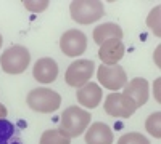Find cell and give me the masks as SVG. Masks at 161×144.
Returning a JSON list of instances; mask_svg holds the SVG:
<instances>
[{
	"label": "cell",
	"instance_id": "obj_1",
	"mask_svg": "<svg viewBox=\"0 0 161 144\" xmlns=\"http://www.w3.org/2000/svg\"><path fill=\"white\" fill-rule=\"evenodd\" d=\"M90 114L77 106L66 107L61 114L60 132L68 138H77L86 132V128L90 123Z\"/></svg>",
	"mask_w": 161,
	"mask_h": 144
},
{
	"label": "cell",
	"instance_id": "obj_2",
	"mask_svg": "<svg viewBox=\"0 0 161 144\" xmlns=\"http://www.w3.org/2000/svg\"><path fill=\"white\" fill-rule=\"evenodd\" d=\"M71 18L79 24H90L105 15V7L100 0H74L69 5Z\"/></svg>",
	"mask_w": 161,
	"mask_h": 144
},
{
	"label": "cell",
	"instance_id": "obj_3",
	"mask_svg": "<svg viewBox=\"0 0 161 144\" xmlns=\"http://www.w3.org/2000/svg\"><path fill=\"white\" fill-rule=\"evenodd\" d=\"M31 62V55L26 47L23 45H13L3 51L0 56V66L7 74H21Z\"/></svg>",
	"mask_w": 161,
	"mask_h": 144
},
{
	"label": "cell",
	"instance_id": "obj_4",
	"mask_svg": "<svg viewBox=\"0 0 161 144\" xmlns=\"http://www.w3.org/2000/svg\"><path fill=\"white\" fill-rule=\"evenodd\" d=\"M28 106L36 112H55L61 106V96L50 88H36L28 95Z\"/></svg>",
	"mask_w": 161,
	"mask_h": 144
},
{
	"label": "cell",
	"instance_id": "obj_5",
	"mask_svg": "<svg viewBox=\"0 0 161 144\" xmlns=\"http://www.w3.org/2000/svg\"><path fill=\"white\" fill-rule=\"evenodd\" d=\"M105 112L118 117V119H129V117L137 111V104L132 98L123 95V93H110L105 99Z\"/></svg>",
	"mask_w": 161,
	"mask_h": 144
},
{
	"label": "cell",
	"instance_id": "obj_6",
	"mask_svg": "<svg viewBox=\"0 0 161 144\" xmlns=\"http://www.w3.org/2000/svg\"><path fill=\"white\" fill-rule=\"evenodd\" d=\"M93 67H95V64L90 59H77V61L71 62L68 71H66V75H64L66 83L74 88L84 87L92 78Z\"/></svg>",
	"mask_w": 161,
	"mask_h": 144
},
{
	"label": "cell",
	"instance_id": "obj_7",
	"mask_svg": "<svg viewBox=\"0 0 161 144\" xmlns=\"http://www.w3.org/2000/svg\"><path fill=\"white\" fill-rule=\"evenodd\" d=\"M97 77H98V82L111 91L124 88L127 83L126 71L121 66H118V64H114V66H105V64H102L97 71Z\"/></svg>",
	"mask_w": 161,
	"mask_h": 144
},
{
	"label": "cell",
	"instance_id": "obj_8",
	"mask_svg": "<svg viewBox=\"0 0 161 144\" xmlns=\"http://www.w3.org/2000/svg\"><path fill=\"white\" fill-rule=\"evenodd\" d=\"M60 48L66 56L76 58L79 55H82L86 48H87V37L77 31V29H71L66 31L61 38H60Z\"/></svg>",
	"mask_w": 161,
	"mask_h": 144
},
{
	"label": "cell",
	"instance_id": "obj_9",
	"mask_svg": "<svg viewBox=\"0 0 161 144\" xmlns=\"http://www.w3.org/2000/svg\"><path fill=\"white\" fill-rule=\"evenodd\" d=\"M124 51L126 48L123 42L118 40V38H110V40L100 45L98 58L102 59V64H105V66H114V64H118V61L123 59Z\"/></svg>",
	"mask_w": 161,
	"mask_h": 144
},
{
	"label": "cell",
	"instance_id": "obj_10",
	"mask_svg": "<svg viewBox=\"0 0 161 144\" xmlns=\"http://www.w3.org/2000/svg\"><path fill=\"white\" fill-rule=\"evenodd\" d=\"M34 78L40 83H52L58 77V64L52 58H42L34 64Z\"/></svg>",
	"mask_w": 161,
	"mask_h": 144
},
{
	"label": "cell",
	"instance_id": "obj_11",
	"mask_svg": "<svg viewBox=\"0 0 161 144\" xmlns=\"http://www.w3.org/2000/svg\"><path fill=\"white\" fill-rule=\"evenodd\" d=\"M76 98H77V102L80 106H84L87 109H93V107H97L102 101V88L93 82L86 83L84 87H80L77 90Z\"/></svg>",
	"mask_w": 161,
	"mask_h": 144
},
{
	"label": "cell",
	"instance_id": "obj_12",
	"mask_svg": "<svg viewBox=\"0 0 161 144\" xmlns=\"http://www.w3.org/2000/svg\"><path fill=\"white\" fill-rule=\"evenodd\" d=\"M123 95L132 98L134 101H136L137 107H140L148 101V82H147L145 78H140V77L134 78V80H130L129 83H126Z\"/></svg>",
	"mask_w": 161,
	"mask_h": 144
},
{
	"label": "cell",
	"instance_id": "obj_13",
	"mask_svg": "<svg viewBox=\"0 0 161 144\" xmlns=\"http://www.w3.org/2000/svg\"><path fill=\"white\" fill-rule=\"evenodd\" d=\"M113 132L111 128L102 123V122H95L92 123L90 128L86 132V142L87 144H113Z\"/></svg>",
	"mask_w": 161,
	"mask_h": 144
},
{
	"label": "cell",
	"instance_id": "obj_14",
	"mask_svg": "<svg viewBox=\"0 0 161 144\" xmlns=\"http://www.w3.org/2000/svg\"><path fill=\"white\" fill-rule=\"evenodd\" d=\"M123 35H124L123 29H121L118 24H113V22L100 24L93 29V40H95L97 45L105 43L106 40H110V38H118V40H121Z\"/></svg>",
	"mask_w": 161,
	"mask_h": 144
},
{
	"label": "cell",
	"instance_id": "obj_15",
	"mask_svg": "<svg viewBox=\"0 0 161 144\" xmlns=\"http://www.w3.org/2000/svg\"><path fill=\"white\" fill-rule=\"evenodd\" d=\"M0 144H24L18 127L7 119H0Z\"/></svg>",
	"mask_w": 161,
	"mask_h": 144
},
{
	"label": "cell",
	"instance_id": "obj_16",
	"mask_svg": "<svg viewBox=\"0 0 161 144\" xmlns=\"http://www.w3.org/2000/svg\"><path fill=\"white\" fill-rule=\"evenodd\" d=\"M71 138L64 136L60 130H47L40 136V144H71Z\"/></svg>",
	"mask_w": 161,
	"mask_h": 144
},
{
	"label": "cell",
	"instance_id": "obj_17",
	"mask_svg": "<svg viewBox=\"0 0 161 144\" xmlns=\"http://www.w3.org/2000/svg\"><path fill=\"white\" fill-rule=\"evenodd\" d=\"M159 119H161V114L155 112V114H152L148 119H147V123H145L147 132H148L152 136H155V138H161V125H159L161 120Z\"/></svg>",
	"mask_w": 161,
	"mask_h": 144
},
{
	"label": "cell",
	"instance_id": "obj_18",
	"mask_svg": "<svg viewBox=\"0 0 161 144\" xmlns=\"http://www.w3.org/2000/svg\"><path fill=\"white\" fill-rule=\"evenodd\" d=\"M118 144H150V141L140 133H126L119 138Z\"/></svg>",
	"mask_w": 161,
	"mask_h": 144
},
{
	"label": "cell",
	"instance_id": "obj_19",
	"mask_svg": "<svg viewBox=\"0 0 161 144\" xmlns=\"http://www.w3.org/2000/svg\"><path fill=\"white\" fill-rule=\"evenodd\" d=\"M159 11H161V7L153 8L152 13H150V16H148V19H147V24H148V27L155 32L156 37L161 35V32H159Z\"/></svg>",
	"mask_w": 161,
	"mask_h": 144
},
{
	"label": "cell",
	"instance_id": "obj_20",
	"mask_svg": "<svg viewBox=\"0 0 161 144\" xmlns=\"http://www.w3.org/2000/svg\"><path fill=\"white\" fill-rule=\"evenodd\" d=\"M48 3H50L48 0H24V2H23V5L26 7V10L34 11V13H40V11L47 10Z\"/></svg>",
	"mask_w": 161,
	"mask_h": 144
},
{
	"label": "cell",
	"instance_id": "obj_21",
	"mask_svg": "<svg viewBox=\"0 0 161 144\" xmlns=\"http://www.w3.org/2000/svg\"><path fill=\"white\" fill-rule=\"evenodd\" d=\"M7 115H8V111H7V107L3 106L2 102H0V119H7Z\"/></svg>",
	"mask_w": 161,
	"mask_h": 144
},
{
	"label": "cell",
	"instance_id": "obj_22",
	"mask_svg": "<svg viewBox=\"0 0 161 144\" xmlns=\"http://www.w3.org/2000/svg\"><path fill=\"white\" fill-rule=\"evenodd\" d=\"M2 43H3V38H2V35H0V47H2Z\"/></svg>",
	"mask_w": 161,
	"mask_h": 144
}]
</instances>
